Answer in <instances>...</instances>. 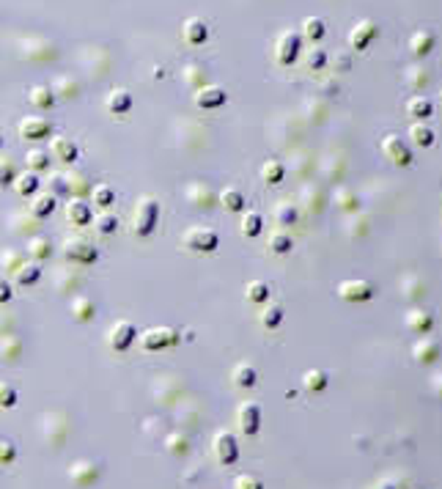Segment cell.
I'll return each instance as SVG.
<instances>
[{
  "label": "cell",
  "instance_id": "11",
  "mask_svg": "<svg viewBox=\"0 0 442 489\" xmlns=\"http://www.w3.org/2000/svg\"><path fill=\"white\" fill-rule=\"evenodd\" d=\"M382 154H385L393 165H399V168H407V165L412 163V149H410L399 135H388V138L382 141Z\"/></svg>",
  "mask_w": 442,
  "mask_h": 489
},
{
  "label": "cell",
  "instance_id": "32",
  "mask_svg": "<svg viewBox=\"0 0 442 489\" xmlns=\"http://www.w3.org/2000/svg\"><path fill=\"white\" fill-rule=\"evenodd\" d=\"M66 185H69V196L72 198H85V196H91V182L85 179V174H80V171H72V174H66Z\"/></svg>",
  "mask_w": 442,
  "mask_h": 489
},
{
  "label": "cell",
  "instance_id": "30",
  "mask_svg": "<svg viewBox=\"0 0 442 489\" xmlns=\"http://www.w3.org/2000/svg\"><path fill=\"white\" fill-rule=\"evenodd\" d=\"M410 141H412V146H418V149H429V146H434L437 135H434V129H432V127H426V124L415 121V124L410 127Z\"/></svg>",
  "mask_w": 442,
  "mask_h": 489
},
{
  "label": "cell",
  "instance_id": "24",
  "mask_svg": "<svg viewBox=\"0 0 442 489\" xmlns=\"http://www.w3.org/2000/svg\"><path fill=\"white\" fill-rule=\"evenodd\" d=\"M404 110H407V116H412L415 121H423V118H429V116L434 113V105H432V99H429V96L415 94V96H410V99H407Z\"/></svg>",
  "mask_w": 442,
  "mask_h": 489
},
{
  "label": "cell",
  "instance_id": "26",
  "mask_svg": "<svg viewBox=\"0 0 442 489\" xmlns=\"http://www.w3.org/2000/svg\"><path fill=\"white\" fill-rule=\"evenodd\" d=\"M69 313L74 322H91L96 316V302L91 297H74L69 305Z\"/></svg>",
  "mask_w": 442,
  "mask_h": 489
},
{
  "label": "cell",
  "instance_id": "41",
  "mask_svg": "<svg viewBox=\"0 0 442 489\" xmlns=\"http://www.w3.org/2000/svg\"><path fill=\"white\" fill-rule=\"evenodd\" d=\"M25 165H28V171H33V174L47 171V165H50V152H47V149H30V152L25 154Z\"/></svg>",
  "mask_w": 442,
  "mask_h": 489
},
{
  "label": "cell",
  "instance_id": "9",
  "mask_svg": "<svg viewBox=\"0 0 442 489\" xmlns=\"http://www.w3.org/2000/svg\"><path fill=\"white\" fill-rule=\"evenodd\" d=\"M17 132L22 135V141H47L52 135V121L41 116H28L17 124Z\"/></svg>",
  "mask_w": 442,
  "mask_h": 489
},
{
  "label": "cell",
  "instance_id": "17",
  "mask_svg": "<svg viewBox=\"0 0 442 489\" xmlns=\"http://www.w3.org/2000/svg\"><path fill=\"white\" fill-rule=\"evenodd\" d=\"M50 157H55V160L72 165V163L80 157V146H77L72 138H61V135H55V138H50Z\"/></svg>",
  "mask_w": 442,
  "mask_h": 489
},
{
  "label": "cell",
  "instance_id": "44",
  "mask_svg": "<svg viewBox=\"0 0 442 489\" xmlns=\"http://www.w3.org/2000/svg\"><path fill=\"white\" fill-rule=\"evenodd\" d=\"M266 247L272 250V253H277V256H283V253H288L294 242H291V237L286 234V231H272L269 234V240H266Z\"/></svg>",
  "mask_w": 442,
  "mask_h": 489
},
{
  "label": "cell",
  "instance_id": "33",
  "mask_svg": "<svg viewBox=\"0 0 442 489\" xmlns=\"http://www.w3.org/2000/svg\"><path fill=\"white\" fill-rule=\"evenodd\" d=\"M39 278H41L39 261H28L25 267H19V269L14 272V283H17V286H36Z\"/></svg>",
  "mask_w": 442,
  "mask_h": 489
},
{
  "label": "cell",
  "instance_id": "36",
  "mask_svg": "<svg viewBox=\"0 0 442 489\" xmlns=\"http://www.w3.org/2000/svg\"><path fill=\"white\" fill-rule=\"evenodd\" d=\"M19 355H22V341L17 335H3L0 338V357L8 363H17Z\"/></svg>",
  "mask_w": 442,
  "mask_h": 489
},
{
  "label": "cell",
  "instance_id": "14",
  "mask_svg": "<svg viewBox=\"0 0 442 489\" xmlns=\"http://www.w3.org/2000/svg\"><path fill=\"white\" fill-rule=\"evenodd\" d=\"M193 102H196V107H201V110H215V107H220V105L228 102V91H225L222 85L207 83V85H201V88L196 91Z\"/></svg>",
  "mask_w": 442,
  "mask_h": 489
},
{
  "label": "cell",
  "instance_id": "7",
  "mask_svg": "<svg viewBox=\"0 0 442 489\" xmlns=\"http://www.w3.org/2000/svg\"><path fill=\"white\" fill-rule=\"evenodd\" d=\"M374 294H377V289H374L371 280H355V278H349V280L338 283V297L344 302H368Z\"/></svg>",
  "mask_w": 442,
  "mask_h": 489
},
{
  "label": "cell",
  "instance_id": "8",
  "mask_svg": "<svg viewBox=\"0 0 442 489\" xmlns=\"http://www.w3.org/2000/svg\"><path fill=\"white\" fill-rule=\"evenodd\" d=\"M236 426H239V432L244 437L258 435V429H261V407L255 402H242L236 407Z\"/></svg>",
  "mask_w": 442,
  "mask_h": 489
},
{
  "label": "cell",
  "instance_id": "55",
  "mask_svg": "<svg viewBox=\"0 0 442 489\" xmlns=\"http://www.w3.org/2000/svg\"><path fill=\"white\" fill-rule=\"evenodd\" d=\"M185 74H187V80L196 85V91H198L201 85H207V83H204V72H201L198 66H187V72H185Z\"/></svg>",
  "mask_w": 442,
  "mask_h": 489
},
{
  "label": "cell",
  "instance_id": "42",
  "mask_svg": "<svg viewBox=\"0 0 442 489\" xmlns=\"http://www.w3.org/2000/svg\"><path fill=\"white\" fill-rule=\"evenodd\" d=\"M283 176H286V168H283L280 160H266V163L261 165V179H264V182H269V185H280Z\"/></svg>",
  "mask_w": 442,
  "mask_h": 489
},
{
  "label": "cell",
  "instance_id": "45",
  "mask_svg": "<svg viewBox=\"0 0 442 489\" xmlns=\"http://www.w3.org/2000/svg\"><path fill=\"white\" fill-rule=\"evenodd\" d=\"M0 264H3L6 272L14 275V272H17L19 267H25L28 261H25V256H22L19 250H3V253H0Z\"/></svg>",
  "mask_w": 442,
  "mask_h": 489
},
{
  "label": "cell",
  "instance_id": "61",
  "mask_svg": "<svg viewBox=\"0 0 442 489\" xmlns=\"http://www.w3.org/2000/svg\"><path fill=\"white\" fill-rule=\"evenodd\" d=\"M0 149H3V135H0Z\"/></svg>",
  "mask_w": 442,
  "mask_h": 489
},
{
  "label": "cell",
  "instance_id": "12",
  "mask_svg": "<svg viewBox=\"0 0 442 489\" xmlns=\"http://www.w3.org/2000/svg\"><path fill=\"white\" fill-rule=\"evenodd\" d=\"M102 476V465L99 462H91V459H80L69 468V479L77 484V487H94Z\"/></svg>",
  "mask_w": 442,
  "mask_h": 489
},
{
  "label": "cell",
  "instance_id": "39",
  "mask_svg": "<svg viewBox=\"0 0 442 489\" xmlns=\"http://www.w3.org/2000/svg\"><path fill=\"white\" fill-rule=\"evenodd\" d=\"M324 33H327V25H324L322 17H305L302 19V36L305 39L319 41V39H324Z\"/></svg>",
  "mask_w": 442,
  "mask_h": 489
},
{
  "label": "cell",
  "instance_id": "53",
  "mask_svg": "<svg viewBox=\"0 0 442 489\" xmlns=\"http://www.w3.org/2000/svg\"><path fill=\"white\" fill-rule=\"evenodd\" d=\"M407 80H410V85L418 91V88H426L429 85V80H432V74L421 66V69H410V74H407Z\"/></svg>",
  "mask_w": 442,
  "mask_h": 489
},
{
  "label": "cell",
  "instance_id": "58",
  "mask_svg": "<svg viewBox=\"0 0 442 489\" xmlns=\"http://www.w3.org/2000/svg\"><path fill=\"white\" fill-rule=\"evenodd\" d=\"M335 63H338V69H341V72H346V69H349V50L335 52Z\"/></svg>",
  "mask_w": 442,
  "mask_h": 489
},
{
  "label": "cell",
  "instance_id": "1",
  "mask_svg": "<svg viewBox=\"0 0 442 489\" xmlns=\"http://www.w3.org/2000/svg\"><path fill=\"white\" fill-rule=\"evenodd\" d=\"M157 223H160V201L151 196H143L132 209V234L146 240L154 234Z\"/></svg>",
  "mask_w": 442,
  "mask_h": 489
},
{
  "label": "cell",
  "instance_id": "52",
  "mask_svg": "<svg viewBox=\"0 0 442 489\" xmlns=\"http://www.w3.org/2000/svg\"><path fill=\"white\" fill-rule=\"evenodd\" d=\"M327 63V52L322 50V47H311L308 50V58H305V66L308 69H322Z\"/></svg>",
  "mask_w": 442,
  "mask_h": 489
},
{
  "label": "cell",
  "instance_id": "15",
  "mask_svg": "<svg viewBox=\"0 0 442 489\" xmlns=\"http://www.w3.org/2000/svg\"><path fill=\"white\" fill-rule=\"evenodd\" d=\"M207 39H209V25H207V19H201V17L185 19V25H182V41H185V44L201 47Z\"/></svg>",
  "mask_w": 442,
  "mask_h": 489
},
{
  "label": "cell",
  "instance_id": "22",
  "mask_svg": "<svg viewBox=\"0 0 442 489\" xmlns=\"http://www.w3.org/2000/svg\"><path fill=\"white\" fill-rule=\"evenodd\" d=\"M55 207H58V198L50 196V193H41V196H33V201H30L28 209H30L33 220H44V218H50L55 212Z\"/></svg>",
  "mask_w": 442,
  "mask_h": 489
},
{
  "label": "cell",
  "instance_id": "20",
  "mask_svg": "<svg viewBox=\"0 0 442 489\" xmlns=\"http://www.w3.org/2000/svg\"><path fill=\"white\" fill-rule=\"evenodd\" d=\"M55 99H58V94H55L52 85H33V88L28 91V102H30L36 110H50V107L55 105Z\"/></svg>",
  "mask_w": 442,
  "mask_h": 489
},
{
  "label": "cell",
  "instance_id": "28",
  "mask_svg": "<svg viewBox=\"0 0 442 489\" xmlns=\"http://www.w3.org/2000/svg\"><path fill=\"white\" fill-rule=\"evenodd\" d=\"M187 201H193L196 207H212L215 201H218V196L212 193V187L209 185H201V182H196V185H190L187 187Z\"/></svg>",
  "mask_w": 442,
  "mask_h": 489
},
{
  "label": "cell",
  "instance_id": "49",
  "mask_svg": "<svg viewBox=\"0 0 442 489\" xmlns=\"http://www.w3.org/2000/svg\"><path fill=\"white\" fill-rule=\"evenodd\" d=\"M17 402H19V393H17V388H14L11 382L0 379V410H11Z\"/></svg>",
  "mask_w": 442,
  "mask_h": 489
},
{
  "label": "cell",
  "instance_id": "38",
  "mask_svg": "<svg viewBox=\"0 0 442 489\" xmlns=\"http://www.w3.org/2000/svg\"><path fill=\"white\" fill-rule=\"evenodd\" d=\"M28 253H30V258H33V261H44V258H50V256H52V244H50L47 237L36 234V237H30V240H28Z\"/></svg>",
  "mask_w": 442,
  "mask_h": 489
},
{
  "label": "cell",
  "instance_id": "6",
  "mask_svg": "<svg viewBox=\"0 0 442 489\" xmlns=\"http://www.w3.org/2000/svg\"><path fill=\"white\" fill-rule=\"evenodd\" d=\"M135 338H138V330H135V324L127 322V319H118V322H113V324L107 327V346H110L113 352H127V349L135 344Z\"/></svg>",
  "mask_w": 442,
  "mask_h": 489
},
{
  "label": "cell",
  "instance_id": "5",
  "mask_svg": "<svg viewBox=\"0 0 442 489\" xmlns=\"http://www.w3.org/2000/svg\"><path fill=\"white\" fill-rule=\"evenodd\" d=\"M302 50V36L297 30H283L277 39H275V61L280 66H291L297 61Z\"/></svg>",
  "mask_w": 442,
  "mask_h": 489
},
{
  "label": "cell",
  "instance_id": "40",
  "mask_svg": "<svg viewBox=\"0 0 442 489\" xmlns=\"http://www.w3.org/2000/svg\"><path fill=\"white\" fill-rule=\"evenodd\" d=\"M280 322H283V308L280 305H264V311L258 313V324L261 327H266V330H275V327H280Z\"/></svg>",
  "mask_w": 442,
  "mask_h": 489
},
{
  "label": "cell",
  "instance_id": "16",
  "mask_svg": "<svg viewBox=\"0 0 442 489\" xmlns=\"http://www.w3.org/2000/svg\"><path fill=\"white\" fill-rule=\"evenodd\" d=\"M66 220L77 229H85V226H94V212H91V204L83 201V198H72L66 201Z\"/></svg>",
  "mask_w": 442,
  "mask_h": 489
},
{
  "label": "cell",
  "instance_id": "56",
  "mask_svg": "<svg viewBox=\"0 0 442 489\" xmlns=\"http://www.w3.org/2000/svg\"><path fill=\"white\" fill-rule=\"evenodd\" d=\"M11 297H14V289H11V280H6V278L0 275V305H6V302H11Z\"/></svg>",
  "mask_w": 442,
  "mask_h": 489
},
{
  "label": "cell",
  "instance_id": "48",
  "mask_svg": "<svg viewBox=\"0 0 442 489\" xmlns=\"http://www.w3.org/2000/svg\"><path fill=\"white\" fill-rule=\"evenodd\" d=\"M94 229H96V234H99V237H107V234H113V231L118 229V218L105 212V215L94 218Z\"/></svg>",
  "mask_w": 442,
  "mask_h": 489
},
{
  "label": "cell",
  "instance_id": "2",
  "mask_svg": "<svg viewBox=\"0 0 442 489\" xmlns=\"http://www.w3.org/2000/svg\"><path fill=\"white\" fill-rule=\"evenodd\" d=\"M138 341H140V346H143L146 352H160V349L176 346V344L182 341V335H179V330H173V327H149V330H143V333L138 335Z\"/></svg>",
  "mask_w": 442,
  "mask_h": 489
},
{
  "label": "cell",
  "instance_id": "21",
  "mask_svg": "<svg viewBox=\"0 0 442 489\" xmlns=\"http://www.w3.org/2000/svg\"><path fill=\"white\" fill-rule=\"evenodd\" d=\"M14 193L19 196V198H30V196H36V190L41 187V179H39V174H33V171H25V174H17V179H14Z\"/></svg>",
  "mask_w": 442,
  "mask_h": 489
},
{
  "label": "cell",
  "instance_id": "57",
  "mask_svg": "<svg viewBox=\"0 0 442 489\" xmlns=\"http://www.w3.org/2000/svg\"><path fill=\"white\" fill-rule=\"evenodd\" d=\"M338 198H344V201H338V207H344V209H355V207H357V198H355L349 190H341Z\"/></svg>",
  "mask_w": 442,
  "mask_h": 489
},
{
  "label": "cell",
  "instance_id": "3",
  "mask_svg": "<svg viewBox=\"0 0 442 489\" xmlns=\"http://www.w3.org/2000/svg\"><path fill=\"white\" fill-rule=\"evenodd\" d=\"M182 244L190 253H215L220 247V237L207 226H190L182 237Z\"/></svg>",
  "mask_w": 442,
  "mask_h": 489
},
{
  "label": "cell",
  "instance_id": "37",
  "mask_svg": "<svg viewBox=\"0 0 442 489\" xmlns=\"http://www.w3.org/2000/svg\"><path fill=\"white\" fill-rule=\"evenodd\" d=\"M218 201L222 204V209H228V212H244V196L236 187H225L220 196H218Z\"/></svg>",
  "mask_w": 442,
  "mask_h": 489
},
{
  "label": "cell",
  "instance_id": "43",
  "mask_svg": "<svg viewBox=\"0 0 442 489\" xmlns=\"http://www.w3.org/2000/svg\"><path fill=\"white\" fill-rule=\"evenodd\" d=\"M272 220H275L280 229H283V226L297 223V207H294V204H288V201L277 204V207H275V212H272Z\"/></svg>",
  "mask_w": 442,
  "mask_h": 489
},
{
  "label": "cell",
  "instance_id": "10",
  "mask_svg": "<svg viewBox=\"0 0 442 489\" xmlns=\"http://www.w3.org/2000/svg\"><path fill=\"white\" fill-rule=\"evenodd\" d=\"M212 454L220 465H233L239 459V443L231 432H218L212 440Z\"/></svg>",
  "mask_w": 442,
  "mask_h": 489
},
{
  "label": "cell",
  "instance_id": "13",
  "mask_svg": "<svg viewBox=\"0 0 442 489\" xmlns=\"http://www.w3.org/2000/svg\"><path fill=\"white\" fill-rule=\"evenodd\" d=\"M377 36H379V25L371 22V19H363V22H357V25L349 30V50L363 52V50H368V44H371Z\"/></svg>",
  "mask_w": 442,
  "mask_h": 489
},
{
  "label": "cell",
  "instance_id": "51",
  "mask_svg": "<svg viewBox=\"0 0 442 489\" xmlns=\"http://www.w3.org/2000/svg\"><path fill=\"white\" fill-rule=\"evenodd\" d=\"M233 489H264V481L253 473H242L233 479Z\"/></svg>",
  "mask_w": 442,
  "mask_h": 489
},
{
  "label": "cell",
  "instance_id": "50",
  "mask_svg": "<svg viewBox=\"0 0 442 489\" xmlns=\"http://www.w3.org/2000/svg\"><path fill=\"white\" fill-rule=\"evenodd\" d=\"M14 179H17V168H14V163H11L8 157H0V187L14 185Z\"/></svg>",
  "mask_w": 442,
  "mask_h": 489
},
{
  "label": "cell",
  "instance_id": "4",
  "mask_svg": "<svg viewBox=\"0 0 442 489\" xmlns=\"http://www.w3.org/2000/svg\"><path fill=\"white\" fill-rule=\"evenodd\" d=\"M63 256L72 261V264H80V267H91L96 258H99V247L83 237H72L63 242Z\"/></svg>",
  "mask_w": 442,
  "mask_h": 489
},
{
  "label": "cell",
  "instance_id": "59",
  "mask_svg": "<svg viewBox=\"0 0 442 489\" xmlns=\"http://www.w3.org/2000/svg\"><path fill=\"white\" fill-rule=\"evenodd\" d=\"M58 85H61V88H69V91H66V96H77V83H74V80L61 77V80H58Z\"/></svg>",
  "mask_w": 442,
  "mask_h": 489
},
{
  "label": "cell",
  "instance_id": "25",
  "mask_svg": "<svg viewBox=\"0 0 442 489\" xmlns=\"http://www.w3.org/2000/svg\"><path fill=\"white\" fill-rule=\"evenodd\" d=\"M412 357H415L418 363H434V360L440 357V341L423 335V338L412 346Z\"/></svg>",
  "mask_w": 442,
  "mask_h": 489
},
{
  "label": "cell",
  "instance_id": "19",
  "mask_svg": "<svg viewBox=\"0 0 442 489\" xmlns=\"http://www.w3.org/2000/svg\"><path fill=\"white\" fill-rule=\"evenodd\" d=\"M434 44H437V36L429 30V28H421V30H415L412 36H410V52L412 55H429L432 50H434Z\"/></svg>",
  "mask_w": 442,
  "mask_h": 489
},
{
  "label": "cell",
  "instance_id": "23",
  "mask_svg": "<svg viewBox=\"0 0 442 489\" xmlns=\"http://www.w3.org/2000/svg\"><path fill=\"white\" fill-rule=\"evenodd\" d=\"M404 324H407V330H410V333H429V330L434 327V316H432L429 311L412 308V311H407Z\"/></svg>",
  "mask_w": 442,
  "mask_h": 489
},
{
  "label": "cell",
  "instance_id": "18",
  "mask_svg": "<svg viewBox=\"0 0 442 489\" xmlns=\"http://www.w3.org/2000/svg\"><path fill=\"white\" fill-rule=\"evenodd\" d=\"M132 105H135V99H132V94H129L127 88H113V91L105 96V110L113 113V116H124V113H129Z\"/></svg>",
  "mask_w": 442,
  "mask_h": 489
},
{
  "label": "cell",
  "instance_id": "60",
  "mask_svg": "<svg viewBox=\"0 0 442 489\" xmlns=\"http://www.w3.org/2000/svg\"><path fill=\"white\" fill-rule=\"evenodd\" d=\"M377 489H396V487H390V481H382V484H379Z\"/></svg>",
  "mask_w": 442,
  "mask_h": 489
},
{
  "label": "cell",
  "instance_id": "46",
  "mask_svg": "<svg viewBox=\"0 0 442 489\" xmlns=\"http://www.w3.org/2000/svg\"><path fill=\"white\" fill-rule=\"evenodd\" d=\"M165 448H168L173 457H185V454L190 451V440H187L185 435L173 432V435H168V437H165Z\"/></svg>",
  "mask_w": 442,
  "mask_h": 489
},
{
  "label": "cell",
  "instance_id": "27",
  "mask_svg": "<svg viewBox=\"0 0 442 489\" xmlns=\"http://www.w3.org/2000/svg\"><path fill=\"white\" fill-rule=\"evenodd\" d=\"M231 379H233L236 388L247 391V388H253V385L258 382V371H255L250 363H236L233 371H231Z\"/></svg>",
  "mask_w": 442,
  "mask_h": 489
},
{
  "label": "cell",
  "instance_id": "29",
  "mask_svg": "<svg viewBox=\"0 0 442 489\" xmlns=\"http://www.w3.org/2000/svg\"><path fill=\"white\" fill-rule=\"evenodd\" d=\"M269 294H272V289H269L266 280H250V283L244 286V300H247L250 305H266Z\"/></svg>",
  "mask_w": 442,
  "mask_h": 489
},
{
  "label": "cell",
  "instance_id": "47",
  "mask_svg": "<svg viewBox=\"0 0 442 489\" xmlns=\"http://www.w3.org/2000/svg\"><path fill=\"white\" fill-rule=\"evenodd\" d=\"M47 193L55 196V198H69V185H66V176L63 174H52L47 179Z\"/></svg>",
  "mask_w": 442,
  "mask_h": 489
},
{
  "label": "cell",
  "instance_id": "35",
  "mask_svg": "<svg viewBox=\"0 0 442 489\" xmlns=\"http://www.w3.org/2000/svg\"><path fill=\"white\" fill-rule=\"evenodd\" d=\"M116 201V190L110 185H94L91 187V204L99 209H110Z\"/></svg>",
  "mask_w": 442,
  "mask_h": 489
},
{
  "label": "cell",
  "instance_id": "31",
  "mask_svg": "<svg viewBox=\"0 0 442 489\" xmlns=\"http://www.w3.org/2000/svg\"><path fill=\"white\" fill-rule=\"evenodd\" d=\"M239 229H242V234H244L247 240H255V237L264 231V218H261L255 209H247V212H242Z\"/></svg>",
  "mask_w": 442,
  "mask_h": 489
},
{
  "label": "cell",
  "instance_id": "34",
  "mask_svg": "<svg viewBox=\"0 0 442 489\" xmlns=\"http://www.w3.org/2000/svg\"><path fill=\"white\" fill-rule=\"evenodd\" d=\"M327 385H330V377L322 368H311V371L302 374V388L311 391V393H322Z\"/></svg>",
  "mask_w": 442,
  "mask_h": 489
},
{
  "label": "cell",
  "instance_id": "54",
  "mask_svg": "<svg viewBox=\"0 0 442 489\" xmlns=\"http://www.w3.org/2000/svg\"><path fill=\"white\" fill-rule=\"evenodd\" d=\"M17 459V446L6 437H0V465H11Z\"/></svg>",
  "mask_w": 442,
  "mask_h": 489
}]
</instances>
